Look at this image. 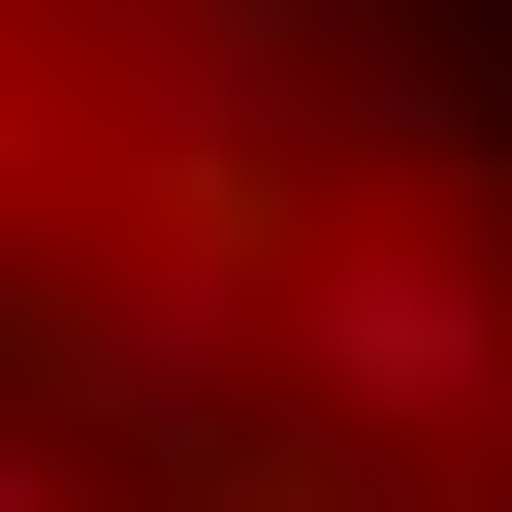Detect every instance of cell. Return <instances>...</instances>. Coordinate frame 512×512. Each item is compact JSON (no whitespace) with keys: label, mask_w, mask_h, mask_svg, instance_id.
<instances>
[{"label":"cell","mask_w":512,"mask_h":512,"mask_svg":"<svg viewBox=\"0 0 512 512\" xmlns=\"http://www.w3.org/2000/svg\"><path fill=\"white\" fill-rule=\"evenodd\" d=\"M288 352H320V416H480V384H512L480 256H320V288H288Z\"/></svg>","instance_id":"1"}]
</instances>
